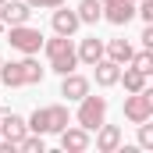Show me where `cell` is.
<instances>
[{"instance_id": "6da1fadb", "label": "cell", "mask_w": 153, "mask_h": 153, "mask_svg": "<svg viewBox=\"0 0 153 153\" xmlns=\"http://www.w3.org/2000/svg\"><path fill=\"white\" fill-rule=\"evenodd\" d=\"M0 78H4V85H32L43 78V68H39V61H32V53H25L22 61L0 64Z\"/></svg>"}, {"instance_id": "7a4b0ae2", "label": "cell", "mask_w": 153, "mask_h": 153, "mask_svg": "<svg viewBox=\"0 0 153 153\" xmlns=\"http://www.w3.org/2000/svg\"><path fill=\"white\" fill-rule=\"evenodd\" d=\"M25 125H29V132H36V135L61 132V128H68V107H61V103H53V107H39Z\"/></svg>"}, {"instance_id": "3957f363", "label": "cell", "mask_w": 153, "mask_h": 153, "mask_svg": "<svg viewBox=\"0 0 153 153\" xmlns=\"http://www.w3.org/2000/svg\"><path fill=\"white\" fill-rule=\"evenodd\" d=\"M43 46H46V57H50V68H53L57 75H68V71H75V64H78V53H75V46H71V39H68V36L46 39Z\"/></svg>"}, {"instance_id": "277c9868", "label": "cell", "mask_w": 153, "mask_h": 153, "mask_svg": "<svg viewBox=\"0 0 153 153\" xmlns=\"http://www.w3.org/2000/svg\"><path fill=\"white\" fill-rule=\"evenodd\" d=\"M125 117H128L132 125L153 117V89H150V85H143L139 93H132V96L125 100Z\"/></svg>"}, {"instance_id": "5b68a950", "label": "cell", "mask_w": 153, "mask_h": 153, "mask_svg": "<svg viewBox=\"0 0 153 153\" xmlns=\"http://www.w3.org/2000/svg\"><path fill=\"white\" fill-rule=\"evenodd\" d=\"M103 114H107V100L103 96H82V107H78V125L85 128V132H96L100 125H103Z\"/></svg>"}, {"instance_id": "8992f818", "label": "cell", "mask_w": 153, "mask_h": 153, "mask_svg": "<svg viewBox=\"0 0 153 153\" xmlns=\"http://www.w3.org/2000/svg\"><path fill=\"white\" fill-rule=\"evenodd\" d=\"M11 46L22 50V53H39L43 32H39V29H29V22H25V25H11Z\"/></svg>"}, {"instance_id": "52a82bcc", "label": "cell", "mask_w": 153, "mask_h": 153, "mask_svg": "<svg viewBox=\"0 0 153 153\" xmlns=\"http://www.w3.org/2000/svg\"><path fill=\"white\" fill-rule=\"evenodd\" d=\"M25 135H29V125H25L18 114H7V111H4V117H0V139L11 143V146H18Z\"/></svg>"}, {"instance_id": "ba28073f", "label": "cell", "mask_w": 153, "mask_h": 153, "mask_svg": "<svg viewBox=\"0 0 153 153\" xmlns=\"http://www.w3.org/2000/svg\"><path fill=\"white\" fill-rule=\"evenodd\" d=\"M103 18L111 25H128L135 18V4L132 0H117V4H103Z\"/></svg>"}, {"instance_id": "9c48e42d", "label": "cell", "mask_w": 153, "mask_h": 153, "mask_svg": "<svg viewBox=\"0 0 153 153\" xmlns=\"http://www.w3.org/2000/svg\"><path fill=\"white\" fill-rule=\"evenodd\" d=\"M57 135H61V146H64L68 153H82V150H89V132H85L82 125H78V128H61Z\"/></svg>"}, {"instance_id": "30bf717a", "label": "cell", "mask_w": 153, "mask_h": 153, "mask_svg": "<svg viewBox=\"0 0 153 153\" xmlns=\"http://www.w3.org/2000/svg\"><path fill=\"white\" fill-rule=\"evenodd\" d=\"M29 14H32L29 4H18V0H4V4H0V18H4V25H25Z\"/></svg>"}, {"instance_id": "8fae6325", "label": "cell", "mask_w": 153, "mask_h": 153, "mask_svg": "<svg viewBox=\"0 0 153 153\" xmlns=\"http://www.w3.org/2000/svg\"><path fill=\"white\" fill-rule=\"evenodd\" d=\"M61 96H68V100H82L85 93H89V78L75 75V71H68V75H61Z\"/></svg>"}, {"instance_id": "7c38bea8", "label": "cell", "mask_w": 153, "mask_h": 153, "mask_svg": "<svg viewBox=\"0 0 153 153\" xmlns=\"http://www.w3.org/2000/svg\"><path fill=\"white\" fill-rule=\"evenodd\" d=\"M117 146H121V128H117V125H100V132H96V150L114 153Z\"/></svg>"}, {"instance_id": "4fadbf2b", "label": "cell", "mask_w": 153, "mask_h": 153, "mask_svg": "<svg viewBox=\"0 0 153 153\" xmlns=\"http://www.w3.org/2000/svg\"><path fill=\"white\" fill-rule=\"evenodd\" d=\"M93 68H96V82H100L103 89H107V85H117V75H121V64H114L111 57H107V61L100 57V61H96Z\"/></svg>"}, {"instance_id": "5bb4252c", "label": "cell", "mask_w": 153, "mask_h": 153, "mask_svg": "<svg viewBox=\"0 0 153 153\" xmlns=\"http://www.w3.org/2000/svg\"><path fill=\"white\" fill-rule=\"evenodd\" d=\"M75 53H78V61H82V64H89V68H93V64L103 57V43H100L96 36H89V39H82V46H78Z\"/></svg>"}, {"instance_id": "9a60e30c", "label": "cell", "mask_w": 153, "mask_h": 153, "mask_svg": "<svg viewBox=\"0 0 153 153\" xmlns=\"http://www.w3.org/2000/svg\"><path fill=\"white\" fill-rule=\"evenodd\" d=\"M78 25H82V22H78L75 11H53V32H57V36H71Z\"/></svg>"}, {"instance_id": "2e32d148", "label": "cell", "mask_w": 153, "mask_h": 153, "mask_svg": "<svg viewBox=\"0 0 153 153\" xmlns=\"http://www.w3.org/2000/svg\"><path fill=\"white\" fill-rule=\"evenodd\" d=\"M78 22H85V25H96L100 18H103V4L100 0H78Z\"/></svg>"}, {"instance_id": "e0dca14e", "label": "cell", "mask_w": 153, "mask_h": 153, "mask_svg": "<svg viewBox=\"0 0 153 153\" xmlns=\"http://www.w3.org/2000/svg\"><path fill=\"white\" fill-rule=\"evenodd\" d=\"M107 53H111V61H114V64H128L135 50H132V43H128V39H111V43H107Z\"/></svg>"}, {"instance_id": "ac0fdd59", "label": "cell", "mask_w": 153, "mask_h": 153, "mask_svg": "<svg viewBox=\"0 0 153 153\" xmlns=\"http://www.w3.org/2000/svg\"><path fill=\"white\" fill-rule=\"evenodd\" d=\"M117 82H125V89H128V93H139V89L146 85V75H143V71H135V68H125V75H117Z\"/></svg>"}, {"instance_id": "d6986e66", "label": "cell", "mask_w": 153, "mask_h": 153, "mask_svg": "<svg viewBox=\"0 0 153 153\" xmlns=\"http://www.w3.org/2000/svg\"><path fill=\"white\" fill-rule=\"evenodd\" d=\"M135 71H143V75H150L153 71V50H139V53H132V61H128Z\"/></svg>"}, {"instance_id": "ffe728a7", "label": "cell", "mask_w": 153, "mask_h": 153, "mask_svg": "<svg viewBox=\"0 0 153 153\" xmlns=\"http://www.w3.org/2000/svg\"><path fill=\"white\" fill-rule=\"evenodd\" d=\"M18 150H25V153H43V135H25L22 143H18Z\"/></svg>"}, {"instance_id": "44dd1931", "label": "cell", "mask_w": 153, "mask_h": 153, "mask_svg": "<svg viewBox=\"0 0 153 153\" xmlns=\"http://www.w3.org/2000/svg\"><path fill=\"white\" fill-rule=\"evenodd\" d=\"M139 146H143V150L153 146V128L146 125V121H139Z\"/></svg>"}, {"instance_id": "7402d4cb", "label": "cell", "mask_w": 153, "mask_h": 153, "mask_svg": "<svg viewBox=\"0 0 153 153\" xmlns=\"http://www.w3.org/2000/svg\"><path fill=\"white\" fill-rule=\"evenodd\" d=\"M139 7H135V14L143 18V22H153V0H135Z\"/></svg>"}, {"instance_id": "603a6c76", "label": "cell", "mask_w": 153, "mask_h": 153, "mask_svg": "<svg viewBox=\"0 0 153 153\" xmlns=\"http://www.w3.org/2000/svg\"><path fill=\"white\" fill-rule=\"evenodd\" d=\"M143 46H146V50H153V22H146V29H143Z\"/></svg>"}, {"instance_id": "cb8c5ba5", "label": "cell", "mask_w": 153, "mask_h": 153, "mask_svg": "<svg viewBox=\"0 0 153 153\" xmlns=\"http://www.w3.org/2000/svg\"><path fill=\"white\" fill-rule=\"evenodd\" d=\"M29 7H61L64 0H25Z\"/></svg>"}, {"instance_id": "d4e9b609", "label": "cell", "mask_w": 153, "mask_h": 153, "mask_svg": "<svg viewBox=\"0 0 153 153\" xmlns=\"http://www.w3.org/2000/svg\"><path fill=\"white\" fill-rule=\"evenodd\" d=\"M100 4H117V0H100Z\"/></svg>"}, {"instance_id": "484cf974", "label": "cell", "mask_w": 153, "mask_h": 153, "mask_svg": "<svg viewBox=\"0 0 153 153\" xmlns=\"http://www.w3.org/2000/svg\"><path fill=\"white\" fill-rule=\"evenodd\" d=\"M0 117H4V107H0Z\"/></svg>"}, {"instance_id": "4316f807", "label": "cell", "mask_w": 153, "mask_h": 153, "mask_svg": "<svg viewBox=\"0 0 153 153\" xmlns=\"http://www.w3.org/2000/svg\"><path fill=\"white\" fill-rule=\"evenodd\" d=\"M0 64H4V57H0Z\"/></svg>"}, {"instance_id": "83f0119b", "label": "cell", "mask_w": 153, "mask_h": 153, "mask_svg": "<svg viewBox=\"0 0 153 153\" xmlns=\"http://www.w3.org/2000/svg\"><path fill=\"white\" fill-rule=\"evenodd\" d=\"M132 4H135V0H132Z\"/></svg>"}, {"instance_id": "f1b7e54d", "label": "cell", "mask_w": 153, "mask_h": 153, "mask_svg": "<svg viewBox=\"0 0 153 153\" xmlns=\"http://www.w3.org/2000/svg\"><path fill=\"white\" fill-rule=\"evenodd\" d=\"M0 4H4V0H0Z\"/></svg>"}]
</instances>
